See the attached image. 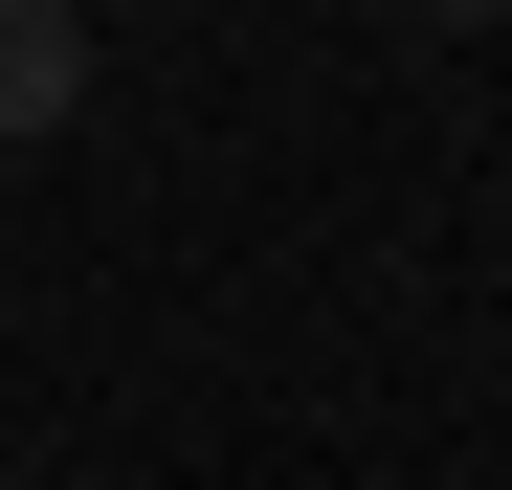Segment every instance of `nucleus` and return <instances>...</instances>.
I'll list each match as a JSON object with an SVG mask.
<instances>
[{
	"label": "nucleus",
	"instance_id": "nucleus-2",
	"mask_svg": "<svg viewBox=\"0 0 512 490\" xmlns=\"http://www.w3.org/2000/svg\"><path fill=\"white\" fill-rule=\"evenodd\" d=\"M423 23H512V0H423Z\"/></svg>",
	"mask_w": 512,
	"mask_h": 490
},
{
	"label": "nucleus",
	"instance_id": "nucleus-1",
	"mask_svg": "<svg viewBox=\"0 0 512 490\" xmlns=\"http://www.w3.org/2000/svg\"><path fill=\"white\" fill-rule=\"evenodd\" d=\"M90 112V0H0V156H45Z\"/></svg>",
	"mask_w": 512,
	"mask_h": 490
}]
</instances>
